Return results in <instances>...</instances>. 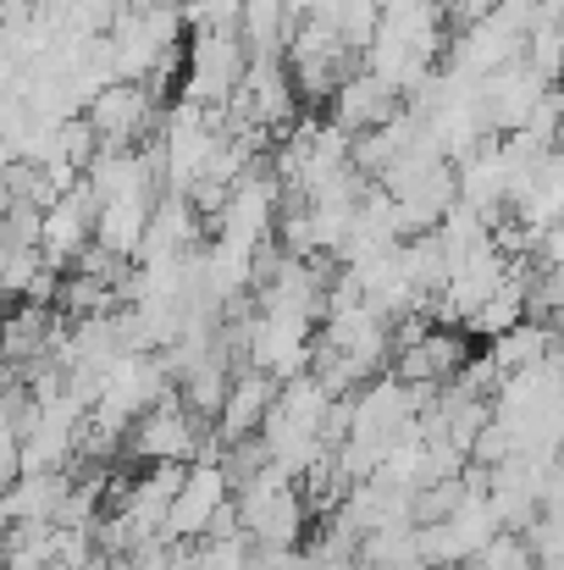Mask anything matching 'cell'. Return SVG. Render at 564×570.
<instances>
[{"instance_id":"4fadbf2b","label":"cell","mask_w":564,"mask_h":570,"mask_svg":"<svg viewBox=\"0 0 564 570\" xmlns=\"http://www.w3.org/2000/svg\"><path fill=\"white\" fill-rule=\"evenodd\" d=\"M327 106H333V117H327V122H338V128L355 139V134H366V128H376V122H387L404 100H398L376 72H344V83L333 89V100H327Z\"/></svg>"},{"instance_id":"9a60e30c","label":"cell","mask_w":564,"mask_h":570,"mask_svg":"<svg viewBox=\"0 0 564 570\" xmlns=\"http://www.w3.org/2000/svg\"><path fill=\"white\" fill-rule=\"evenodd\" d=\"M150 205L156 199H106V205H95V244L111 249L117 261H133V249L145 238V222H150Z\"/></svg>"},{"instance_id":"8992f818","label":"cell","mask_w":564,"mask_h":570,"mask_svg":"<svg viewBox=\"0 0 564 570\" xmlns=\"http://www.w3.org/2000/svg\"><path fill=\"white\" fill-rule=\"evenodd\" d=\"M83 189L95 194V205H106V199H156L161 194V173H156V156H145V150H133V145H122V150H95L89 161H83Z\"/></svg>"},{"instance_id":"52a82bcc","label":"cell","mask_w":564,"mask_h":570,"mask_svg":"<svg viewBox=\"0 0 564 570\" xmlns=\"http://www.w3.org/2000/svg\"><path fill=\"white\" fill-rule=\"evenodd\" d=\"M548 89H554V83H548L526 56H515V61H504L498 72H487V78H482V106H487L493 134H515V128H526V117L537 111V100H543Z\"/></svg>"},{"instance_id":"6da1fadb","label":"cell","mask_w":564,"mask_h":570,"mask_svg":"<svg viewBox=\"0 0 564 570\" xmlns=\"http://www.w3.org/2000/svg\"><path fill=\"white\" fill-rule=\"evenodd\" d=\"M310 344H316V322L310 316H288V311H255L238 322V355L244 366L266 372L271 382H288L310 372Z\"/></svg>"},{"instance_id":"5b68a950","label":"cell","mask_w":564,"mask_h":570,"mask_svg":"<svg viewBox=\"0 0 564 570\" xmlns=\"http://www.w3.org/2000/svg\"><path fill=\"white\" fill-rule=\"evenodd\" d=\"M244 61H249V50H244L238 28H199L194 50H188L184 100H194V106H227V95L244 78Z\"/></svg>"},{"instance_id":"ba28073f","label":"cell","mask_w":564,"mask_h":570,"mask_svg":"<svg viewBox=\"0 0 564 570\" xmlns=\"http://www.w3.org/2000/svg\"><path fill=\"white\" fill-rule=\"evenodd\" d=\"M150 111H156V100H150L145 83H122V78H111L106 89L89 95L83 122L95 128V139H100L106 150H122V145H133V139L150 128Z\"/></svg>"},{"instance_id":"d6986e66","label":"cell","mask_w":564,"mask_h":570,"mask_svg":"<svg viewBox=\"0 0 564 570\" xmlns=\"http://www.w3.org/2000/svg\"><path fill=\"white\" fill-rule=\"evenodd\" d=\"M521 56L554 83L560 78V22H537L532 33H526V45H521Z\"/></svg>"},{"instance_id":"e0dca14e","label":"cell","mask_w":564,"mask_h":570,"mask_svg":"<svg viewBox=\"0 0 564 570\" xmlns=\"http://www.w3.org/2000/svg\"><path fill=\"white\" fill-rule=\"evenodd\" d=\"M487 355H493V366H498V377L504 372H521V366H532V361H543V355H554V322H537V316H521L509 333H498V338H487Z\"/></svg>"},{"instance_id":"ffe728a7","label":"cell","mask_w":564,"mask_h":570,"mask_svg":"<svg viewBox=\"0 0 564 570\" xmlns=\"http://www.w3.org/2000/svg\"><path fill=\"white\" fill-rule=\"evenodd\" d=\"M238 6L244 0H188L184 17H194L199 28H232L238 22Z\"/></svg>"},{"instance_id":"5bb4252c","label":"cell","mask_w":564,"mask_h":570,"mask_svg":"<svg viewBox=\"0 0 564 570\" xmlns=\"http://www.w3.org/2000/svg\"><path fill=\"white\" fill-rule=\"evenodd\" d=\"M271 393H277V382L266 377V372H255V366H244V372H232V382H227V399H221V410H216V426H221V443H238V438H255V426H260V415H266V404H271Z\"/></svg>"},{"instance_id":"ac0fdd59","label":"cell","mask_w":564,"mask_h":570,"mask_svg":"<svg viewBox=\"0 0 564 570\" xmlns=\"http://www.w3.org/2000/svg\"><path fill=\"white\" fill-rule=\"evenodd\" d=\"M50 338H56V327H50L44 305H28V311L6 316L0 322V366H33L50 350Z\"/></svg>"},{"instance_id":"2e32d148","label":"cell","mask_w":564,"mask_h":570,"mask_svg":"<svg viewBox=\"0 0 564 570\" xmlns=\"http://www.w3.org/2000/svg\"><path fill=\"white\" fill-rule=\"evenodd\" d=\"M526 272H532V266L515 261V272H509V277H504V283H498V288H493V294H487L459 327H471L476 338H498V333H509V327L526 316Z\"/></svg>"},{"instance_id":"7a4b0ae2","label":"cell","mask_w":564,"mask_h":570,"mask_svg":"<svg viewBox=\"0 0 564 570\" xmlns=\"http://www.w3.org/2000/svg\"><path fill=\"white\" fill-rule=\"evenodd\" d=\"M128 449H133L145 465H156V460H199V454H210V449H221V443H205V438H199V421L184 410V399L167 387L150 410H139V415L128 421Z\"/></svg>"},{"instance_id":"277c9868","label":"cell","mask_w":564,"mask_h":570,"mask_svg":"<svg viewBox=\"0 0 564 570\" xmlns=\"http://www.w3.org/2000/svg\"><path fill=\"white\" fill-rule=\"evenodd\" d=\"M277 210H283V184H277V173L249 167V173L227 189V199L216 205V238L244 244V249H260V244H271Z\"/></svg>"},{"instance_id":"9c48e42d","label":"cell","mask_w":564,"mask_h":570,"mask_svg":"<svg viewBox=\"0 0 564 570\" xmlns=\"http://www.w3.org/2000/svg\"><path fill=\"white\" fill-rule=\"evenodd\" d=\"M95 238V194L83 189V178L67 194H56L44 210H39V255L44 266H72V255Z\"/></svg>"},{"instance_id":"7c38bea8","label":"cell","mask_w":564,"mask_h":570,"mask_svg":"<svg viewBox=\"0 0 564 570\" xmlns=\"http://www.w3.org/2000/svg\"><path fill=\"white\" fill-rule=\"evenodd\" d=\"M521 45H526V39L509 33V28L487 11V17H476V22H459L448 67H459V72H471V78H487V72H498L504 61H515Z\"/></svg>"},{"instance_id":"30bf717a","label":"cell","mask_w":564,"mask_h":570,"mask_svg":"<svg viewBox=\"0 0 564 570\" xmlns=\"http://www.w3.org/2000/svg\"><path fill=\"white\" fill-rule=\"evenodd\" d=\"M194 244H199V210L188 205V194H156L133 261H139V266H150V261H172V255H188Z\"/></svg>"},{"instance_id":"3957f363","label":"cell","mask_w":564,"mask_h":570,"mask_svg":"<svg viewBox=\"0 0 564 570\" xmlns=\"http://www.w3.org/2000/svg\"><path fill=\"white\" fill-rule=\"evenodd\" d=\"M227 499H232V482H227L216 449L188 460L184 482H178V493H172V504L161 515V543H199L210 515H216V504H227Z\"/></svg>"},{"instance_id":"8fae6325","label":"cell","mask_w":564,"mask_h":570,"mask_svg":"<svg viewBox=\"0 0 564 570\" xmlns=\"http://www.w3.org/2000/svg\"><path fill=\"white\" fill-rule=\"evenodd\" d=\"M393 355H398L393 377L420 382V387H437V382H448L459 366H465L471 344H465L454 327H426L415 344H404V350H393Z\"/></svg>"}]
</instances>
